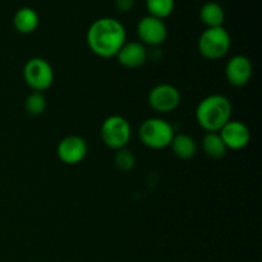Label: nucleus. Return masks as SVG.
<instances>
[{
	"instance_id": "f257e3e1",
	"label": "nucleus",
	"mask_w": 262,
	"mask_h": 262,
	"mask_svg": "<svg viewBox=\"0 0 262 262\" xmlns=\"http://www.w3.org/2000/svg\"><path fill=\"white\" fill-rule=\"evenodd\" d=\"M86 40L95 55L109 59L117 56L118 51L127 42V32L122 22L112 17H102L90 25Z\"/></svg>"
},
{
	"instance_id": "f03ea898",
	"label": "nucleus",
	"mask_w": 262,
	"mask_h": 262,
	"mask_svg": "<svg viewBox=\"0 0 262 262\" xmlns=\"http://www.w3.org/2000/svg\"><path fill=\"white\" fill-rule=\"evenodd\" d=\"M233 106L227 96L212 94L202 99L196 107L197 124L206 132H220L232 120Z\"/></svg>"
},
{
	"instance_id": "7ed1b4c3",
	"label": "nucleus",
	"mask_w": 262,
	"mask_h": 262,
	"mask_svg": "<svg viewBox=\"0 0 262 262\" xmlns=\"http://www.w3.org/2000/svg\"><path fill=\"white\" fill-rule=\"evenodd\" d=\"M176 130L173 125L161 118H148L143 120L138 129L140 140L146 147L163 150L170 146Z\"/></svg>"
},
{
	"instance_id": "20e7f679",
	"label": "nucleus",
	"mask_w": 262,
	"mask_h": 262,
	"mask_svg": "<svg viewBox=\"0 0 262 262\" xmlns=\"http://www.w3.org/2000/svg\"><path fill=\"white\" fill-rule=\"evenodd\" d=\"M232 37L223 26L206 28L200 35L197 49L201 56L207 60H219L224 58L230 50Z\"/></svg>"
},
{
	"instance_id": "39448f33",
	"label": "nucleus",
	"mask_w": 262,
	"mask_h": 262,
	"mask_svg": "<svg viewBox=\"0 0 262 262\" xmlns=\"http://www.w3.org/2000/svg\"><path fill=\"white\" fill-rule=\"evenodd\" d=\"M100 136L106 147L112 150L125 148L132 137V127L122 115H110L102 122Z\"/></svg>"
},
{
	"instance_id": "423d86ee",
	"label": "nucleus",
	"mask_w": 262,
	"mask_h": 262,
	"mask_svg": "<svg viewBox=\"0 0 262 262\" xmlns=\"http://www.w3.org/2000/svg\"><path fill=\"white\" fill-rule=\"evenodd\" d=\"M23 81L33 92H43L54 82V69L43 58H31L23 67Z\"/></svg>"
},
{
	"instance_id": "0eeeda50",
	"label": "nucleus",
	"mask_w": 262,
	"mask_h": 262,
	"mask_svg": "<svg viewBox=\"0 0 262 262\" xmlns=\"http://www.w3.org/2000/svg\"><path fill=\"white\" fill-rule=\"evenodd\" d=\"M181 91L170 83L156 84L151 89L147 96V102L151 109L161 114L174 112L181 105Z\"/></svg>"
},
{
	"instance_id": "6e6552de",
	"label": "nucleus",
	"mask_w": 262,
	"mask_h": 262,
	"mask_svg": "<svg viewBox=\"0 0 262 262\" xmlns=\"http://www.w3.org/2000/svg\"><path fill=\"white\" fill-rule=\"evenodd\" d=\"M89 152V146L81 136L71 135L64 137L56 147L58 159L66 165H77L82 163Z\"/></svg>"
},
{
	"instance_id": "1a4fd4ad",
	"label": "nucleus",
	"mask_w": 262,
	"mask_h": 262,
	"mask_svg": "<svg viewBox=\"0 0 262 262\" xmlns=\"http://www.w3.org/2000/svg\"><path fill=\"white\" fill-rule=\"evenodd\" d=\"M137 36L143 45L159 46L168 37V27L163 19L146 15L137 23Z\"/></svg>"
},
{
	"instance_id": "9d476101",
	"label": "nucleus",
	"mask_w": 262,
	"mask_h": 262,
	"mask_svg": "<svg viewBox=\"0 0 262 262\" xmlns=\"http://www.w3.org/2000/svg\"><path fill=\"white\" fill-rule=\"evenodd\" d=\"M225 79L233 87H243L251 81L253 73L252 61L246 55H234L225 64Z\"/></svg>"
},
{
	"instance_id": "9b49d317",
	"label": "nucleus",
	"mask_w": 262,
	"mask_h": 262,
	"mask_svg": "<svg viewBox=\"0 0 262 262\" xmlns=\"http://www.w3.org/2000/svg\"><path fill=\"white\" fill-rule=\"evenodd\" d=\"M228 150H243L251 141L250 128L241 120H229L219 132Z\"/></svg>"
},
{
	"instance_id": "f8f14e48",
	"label": "nucleus",
	"mask_w": 262,
	"mask_h": 262,
	"mask_svg": "<svg viewBox=\"0 0 262 262\" xmlns=\"http://www.w3.org/2000/svg\"><path fill=\"white\" fill-rule=\"evenodd\" d=\"M115 58H117L118 63L124 68L137 69L146 63L148 53L146 46L140 41H129L122 46Z\"/></svg>"
},
{
	"instance_id": "ddd939ff",
	"label": "nucleus",
	"mask_w": 262,
	"mask_h": 262,
	"mask_svg": "<svg viewBox=\"0 0 262 262\" xmlns=\"http://www.w3.org/2000/svg\"><path fill=\"white\" fill-rule=\"evenodd\" d=\"M40 17L37 12L30 7H23L14 13L13 17V26L15 31L22 35H28L37 30Z\"/></svg>"
},
{
	"instance_id": "4468645a",
	"label": "nucleus",
	"mask_w": 262,
	"mask_h": 262,
	"mask_svg": "<svg viewBox=\"0 0 262 262\" xmlns=\"http://www.w3.org/2000/svg\"><path fill=\"white\" fill-rule=\"evenodd\" d=\"M170 147L174 155L178 159H181V160H189L197 152L196 141L193 140V137L187 135V133L174 135L170 143Z\"/></svg>"
},
{
	"instance_id": "2eb2a0df",
	"label": "nucleus",
	"mask_w": 262,
	"mask_h": 262,
	"mask_svg": "<svg viewBox=\"0 0 262 262\" xmlns=\"http://www.w3.org/2000/svg\"><path fill=\"white\" fill-rule=\"evenodd\" d=\"M200 19L206 28L220 27L225 20L224 8L216 2H207L200 9Z\"/></svg>"
},
{
	"instance_id": "dca6fc26",
	"label": "nucleus",
	"mask_w": 262,
	"mask_h": 262,
	"mask_svg": "<svg viewBox=\"0 0 262 262\" xmlns=\"http://www.w3.org/2000/svg\"><path fill=\"white\" fill-rule=\"evenodd\" d=\"M202 150L207 158L219 160L224 158L228 148L223 142L219 132H206L202 138Z\"/></svg>"
},
{
	"instance_id": "f3484780",
	"label": "nucleus",
	"mask_w": 262,
	"mask_h": 262,
	"mask_svg": "<svg viewBox=\"0 0 262 262\" xmlns=\"http://www.w3.org/2000/svg\"><path fill=\"white\" fill-rule=\"evenodd\" d=\"M176 8V0H146V9L148 15L159 18V19H165Z\"/></svg>"
},
{
	"instance_id": "a211bd4d",
	"label": "nucleus",
	"mask_w": 262,
	"mask_h": 262,
	"mask_svg": "<svg viewBox=\"0 0 262 262\" xmlns=\"http://www.w3.org/2000/svg\"><path fill=\"white\" fill-rule=\"evenodd\" d=\"M46 106H48V102H46V97L43 96L42 92L32 91L25 100L26 112L32 117H38V115L43 114Z\"/></svg>"
},
{
	"instance_id": "6ab92c4d",
	"label": "nucleus",
	"mask_w": 262,
	"mask_h": 262,
	"mask_svg": "<svg viewBox=\"0 0 262 262\" xmlns=\"http://www.w3.org/2000/svg\"><path fill=\"white\" fill-rule=\"evenodd\" d=\"M114 164L118 170L123 173H129L136 166V156L133 155L132 151L127 148H120L114 155Z\"/></svg>"
},
{
	"instance_id": "aec40b11",
	"label": "nucleus",
	"mask_w": 262,
	"mask_h": 262,
	"mask_svg": "<svg viewBox=\"0 0 262 262\" xmlns=\"http://www.w3.org/2000/svg\"><path fill=\"white\" fill-rule=\"evenodd\" d=\"M115 9L120 13L130 12L135 7V0H114Z\"/></svg>"
}]
</instances>
